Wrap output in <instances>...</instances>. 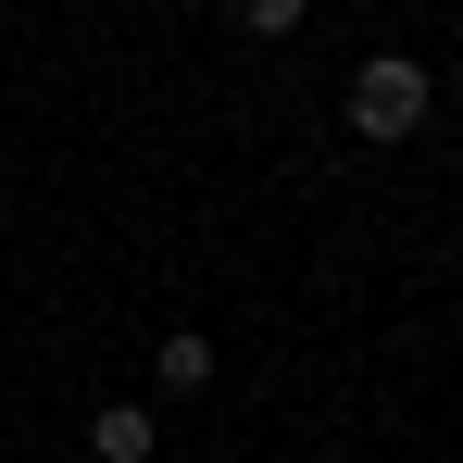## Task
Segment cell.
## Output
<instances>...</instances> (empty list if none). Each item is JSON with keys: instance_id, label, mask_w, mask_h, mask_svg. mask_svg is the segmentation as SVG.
I'll return each instance as SVG.
<instances>
[{"instance_id": "1", "label": "cell", "mask_w": 463, "mask_h": 463, "mask_svg": "<svg viewBox=\"0 0 463 463\" xmlns=\"http://www.w3.org/2000/svg\"><path fill=\"white\" fill-rule=\"evenodd\" d=\"M426 100H439L426 63H413V51H376V63L351 76V126H364V138H413V126H426Z\"/></svg>"}, {"instance_id": "3", "label": "cell", "mask_w": 463, "mask_h": 463, "mask_svg": "<svg viewBox=\"0 0 463 463\" xmlns=\"http://www.w3.org/2000/svg\"><path fill=\"white\" fill-rule=\"evenodd\" d=\"M163 388H213V338H163Z\"/></svg>"}, {"instance_id": "2", "label": "cell", "mask_w": 463, "mask_h": 463, "mask_svg": "<svg viewBox=\"0 0 463 463\" xmlns=\"http://www.w3.org/2000/svg\"><path fill=\"white\" fill-rule=\"evenodd\" d=\"M88 451L100 463H151V401H100L88 413Z\"/></svg>"}]
</instances>
